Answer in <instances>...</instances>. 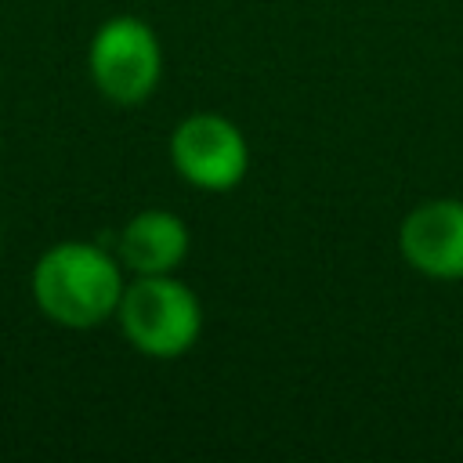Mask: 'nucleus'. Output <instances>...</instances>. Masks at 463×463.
Returning <instances> with one entry per match:
<instances>
[{
  "mask_svg": "<svg viewBox=\"0 0 463 463\" xmlns=\"http://www.w3.org/2000/svg\"><path fill=\"white\" fill-rule=\"evenodd\" d=\"M33 297L51 322L90 329L119 307L123 279L101 246L58 242L33 268Z\"/></svg>",
  "mask_w": 463,
  "mask_h": 463,
  "instance_id": "f257e3e1",
  "label": "nucleus"
},
{
  "mask_svg": "<svg viewBox=\"0 0 463 463\" xmlns=\"http://www.w3.org/2000/svg\"><path fill=\"white\" fill-rule=\"evenodd\" d=\"M119 326L127 340L148 358L184 354L203 329L195 293L170 275H141L119 297Z\"/></svg>",
  "mask_w": 463,
  "mask_h": 463,
  "instance_id": "f03ea898",
  "label": "nucleus"
},
{
  "mask_svg": "<svg viewBox=\"0 0 463 463\" xmlns=\"http://www.w3.org/2000/svg\"><path fill=\"white\" fill-rule=\"evenodd\" d=\"M90 76L98 83V90L119 105H134L145 101L163 72V54H159V40L156 33L130 14L109 18L94 40H90Z\"/></svg>",
  "mask_w": 463,
  "mask_h": 463,
  "instance_id": "7ed1b4c3",
  "label": "nucleus"
},
{
  "mask_svg": "<svg viewBox=\"0 0 463 463\" xmlns=\"http://www.w3.org/2000/svg\"><path fill=\"white\" fill-rule=\"evenodd\" d=\"M170 159L188 184L203 192H228L246 177L250 148L232 119L217 112H195L177 123L170 137Z\"/></svg>",
  "mask_w": 463,
  "mask_h": 463,
  "instance_id": "20e7f679",
  "label": "nucleus"
},
{
  "mask_svg": "<svg viewBox=\"0 0 463 463\" xmlns=\"http://www.w3.org/2000/svg\"><path fill=\"white\" fill-rule=\"evenodd\" d=\"M405 260L430 279H463V203L430 199L420 203L398 232Z\"/></svg>",
  "mask_w": 463,
  "mask_h": 463,
  "instance_id": "39448f33",
  "label": "nucleus"
},
{
  "mask_svg": "<svg viewBox=\"0 0 463 463\" xmlns=\"http://www.w3.org/2000/svg\"><path fill=\"white\" fill-rule=\"evenodd\" d=\"M188 253V228L166 210H145L130 217L119 235V257L137 275H170Z\"/></svg>",
  "mask_w": 463,
  "mask_h": 463,
  "instance_id": "423d86ee",
  "label": "nucleus"
}]
</instances>
